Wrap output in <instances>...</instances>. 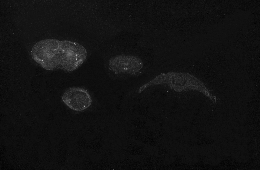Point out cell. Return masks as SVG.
Listing matches in <instances>:
<instances>
[{
  "mask_svg": "<svg viewBox=\"0 0 260 170\" xmlns=\"http://www.w3.org/2000/svg\"><path fill=\"white\" fill-rule=\"evenodd\" d=\"M31 54L33 59L46 70L59 69L68 72L77 69L87 57L86 49L78 43L53 39L36 43Z\"/></svg>",
  "mask_w": 260,
  "mask_h": 170,
  "instance_id": "obj_1",
  "label": "cell"
},
{
  "mask_svg": "<svg viewBox=\"0 0 260 170\" xmlns=\"http://www.w3.org/2000/svg\"><path fill=\"white\" fill-rule=\"evenodd\" d=\"M62 99L70 108L77 111L87 109L92 102L88 92L84 88L78 87H71L66 90L62 95Z\"/></svg>",
  "mask_w": 260,
  "mask_h": 170,
  "instance_id": "obj_2",
  "label": "cell"
},
{
  "mask_svg": "<svg viewBox=\"0 0 260 170\" xmlns=\"http://www.w3.org/2000/svg\"><path fill=\"white\" fill-rule=\"evenodd\" d=\"M111 69L116 74H132L139 71L142 68V60L136 56L121 55L113 56L109 62Z\"/></svg>",
  "mask_w": 260,
  "mask_h": 170,
  "instance_id": "obj_3",
  "label": "cell"
},
{
  "mask_svg": "<svg viewBox=\"0 0 260 170\" xmlns=\"http://www.w3.org/2000/svg\"><path fill=\"white\" fill-rule=\"evenodd\" d=\"M181 162L185 164L189 165H194L198 161V159L196 156L191 153L184 156L182 158Z\"/></svg>",
  "mask_w": 260,
  "mask_h": 170,
  "instance_id": "obj_4",
  "label": "cell"
},
{
  "mask_svg": "<svg viewBox=\"0 0 260 170\" xmlns=\"http://www.w3.org/2000/svg\"><path fill=\"white\" fill-rule=\"evenodd\" d=\"M191 153V148L186 143L179 144L176 150V154L184 156Z\"/></svg>",
  "mask_w": 260,
  "mask_h": 170,
  "instance_id": "obj_5",
  "label": "cell"
},
{
  "mask_svg": "<svg viewBox=\"0 0 260 170\" xmlns=\"http://www.w3.org/2000/svg\"><path fill=\"white\" fill-rule=\"evenodd\" d=\"M144 154L149 157H152L156 156L157 154V149L153 146L148 145H145L143 149Z\"/></svg>",
  "mask_w": 260,
  "mask_h": 170,
  "instance_id": "obj_6",
  "label": "cell"
},
{
  "mask_svg": "<svg viewBox=\"0 0 260 170\" xmlns=\"http://www.w3.org/2000/svg\"><path fill=\"white\" fill-rule=\"evenodd\" d=\"M125 156L122 150L113 151L112 158L113 160H122L125 159Z\"/></svg>",
  "mask_w": 260,
  "mask_h": 170,
  "instance_id": "obj_7",
  "label": "cell"
},
{
  "mask_svg": "<svg viewBox=\"0 0 260 170\" xmlns=\"http://www.w3.org/2000/svg\"><path fill=\"white\" fill-rule=\"evenodd\" d=\"M168 155L165 156L164 160L165 164H172L175 161V158L172 155Z\"/></svg>",
  "mask_w": 260,
  "mask_h": 170,
  "instance_id": "obj_8",
  "label": "cell"
},
{
  "mask_svg": "<svg viewBox=\"0 0 260 170\" xmlns=\"http://www.w3.org/2000/svg\"><path fill=\"white\" fill-rule=\"evenodd\" d=\"M131 142L138 147H141L143 145L142 142L140 140L133 139L132 140Z\"/></svg>",
  "mask_w": 260,
  "mask_h": 170,
  "instance_id": "obj_9",
  "label": "cell"
},
{
  "mask_svg": "<svg viewBox=\"0 0 260 170\" xmlns=\"http://www.w3.org/2000/svg\"><path fill=\"white\" fill-rule=\"evenodd\" d=\"M129 157L130 158L132 159L133 160L136 161H138L141 160V157L138 156L132 155L130 156Z\"/></svg>",
  "mask_w": 260,
  "mask_h": 170,
  "instance_id": "obj_10",
  "label": "cell"
}]
</instances>
